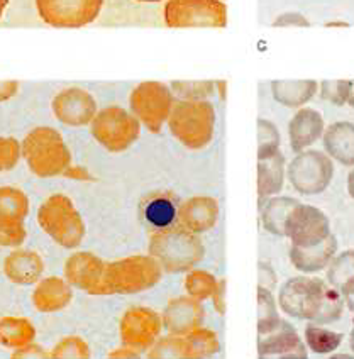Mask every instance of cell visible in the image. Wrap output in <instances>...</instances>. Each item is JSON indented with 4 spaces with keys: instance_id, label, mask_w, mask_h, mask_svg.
Masks as SVG:
<instances>
[{
    "instance_id": "cell-1",
    "label": "cell",
    "mask_w": 354,
    "mask_h": 359,
    "mask_svg": "<svg viewBox=\"0 0 354 359\" xmlns=\"http://www.w3.org/2000/svg\"><path fill=\"white\" fill-rule=\"evenodd\" d=\"M280 309L294 319L312 324H332L344 312V300L339 290L329 287L324 280L295 276L285 281L278 293Z\"/></svg>"
},
{
    "instance_id": "cell-2",
    "label": "cell",
    "mask_w": 354,
    "mask_h": 359,
    "mask_svg": "<svg viewBox=\"0 0 354 359\" xmlns=\"http://www.w3.org/2000/svg\"><path fill=\"white\" fill-rule=\"evenodd\" d=\"M205 248L200 238L182 226L156 231L149 239V256L168 273L190 271L203 259Z\"/></svg>"
},
{
    "instance_id": "cell-3",
    "label": "cell",
    "mask_w": 354,
    "mask_h": 359,
    "mask_svg": "<svg viewBox=\"0 0 354 359\" xmlns=\"http://www.w3.org/2000/svg\"><path fill=\"white\" fill-rule=\"evenodd\" d=\"M20 148H22V156L29 170L41 178L58 177L70 168V149L56 129H32L22 141Z\"/></svg>"
},
{
    "instance_id": "cell-4",
    "label": "cell",
    "mask_w": 354,
    "mask_h": 359,
    "mask_svg": "<svg viewBox=\"0 0 354 359\" xmlns=\"http://www.w3.org/2000/svg\"><path fill=\"white\" fill-rule=\"evenodd\" d=\"M170 130L189 149H202L212 141L215 109L207 100H180L168 117Z\"/></svg>"
},
{
    "instance_id": "cell-5",
    "label": "cell",
    "mask_w": 354,
    "mask_h": 359,
    "mask_svg": "<svg viewBox=\"0 0 354 359\" xmlns=\"http://www.w3.org/2000/svg\"><path fill=\"white\" fill-rule=\"evenodd\" d=\"M41 229L60 246L73 250L79 248L85 238V224L80 212L67 195H51L38 210Z\"/></svg>"
},
{
    "instance_id": "cell-6",
    "label": "cell",
    "mask_w": 354,
    "mask_h": 359,
    "mask_svg": "<svg viewBox=\"0 0 354 359\" xmlns=\"http://www.w3.org/2000/svg\"><path fill=\"white\" fill-rule=\"evenodd\" d=\"M163 268L153 256H129L105 264V293H139L161 280Z\"/></svg>"
},
{
    "instance_id": "cell-7",
    "label": "cell",
    "mask_w": 354,
    "mask_h": 359,
    "mask_svg": "<svg viewBox=\"0 0 354 359\" xmlns=\"http://www.w3.org/2000/svg\"><path fill=\"white\" fill-rule=\"evenodd\" d=\"M92 136L112 153L131 148L139 137L141 124L131 112L122 107H107L95 114L90 122Z\"/></svg>"
},
{
    "instance_id": "cell-8",
    "label": "cell",
    "mask_w": 354,
    "mask_h": 359,
    "mask_svg": "<svg viewBox=\"0 0 354 359\" xmlns=\"http://www.w3.org/2000/svg\"><path fill=\"white\" fill-rule=\"evenodd\" d=\"M292 187L302 195H319L334 177L332 160L322 151L305 149L297 153L287 170Z\"/></svg>"
},
{
    "instance_id": "cell-9",
    "label": "cell",
    "mask_w": 354,
    "mask_h": 359,
    "mask_svg": "<svg viewBox=\"0 0 354 359\" xmlns=\"http://www.w3.org/2000/svg\"><path fill=\"white\" fill-rule=\"evenodd\" d=\"M132 116L151 133H160L173 109V92L161 81H142L131 93Z\"/></svg>"
},
{
    "instance_id": "cell-10",
    "label": "cell",
    "mask_w": 354,
    "mask_h": 359,
    "mask_svg": "<svg viewBox=\"0 0 354 359\" xmlns=\"http://www.w3.org/2000/svg\"><path fill=\"white\" fill-rule=\"evenodd\" d=\"M165 22L168 27H226L227 7L221 0H168Z\"/></svg>"
},
{
    "instance_id": "cell-11",
    "label": "cell",
    "mask_w": 354,
    "mask_h": 359,
    "mask_svg": "<svg viewBox=\"0 0 354 359\" xmlns=\"http://www.w3.org/2000/svg\"><path fill=\"white\" fill-rule=\"evenodd\" d=\"M104 0H36L39 18L53 27H83L99 18Z\"/></svg>"
},
{
    "instance_id": "cell-12",
    "label": "cell",
    "mask_w": 354,
    "mask_h": 359,
    "mask_svg": "<svg viewBox=\"0 0 354 359\" xmlns=\"http://www.w3.org/2000/svg\"><path fill=\"white\" fill-rule=\"evenodd\" d=\"M29 214V198L15 187H0V246L18 248L26 239L24 220Z\"/></svg>"
},
{
    "instance_id": "cell-13",
    "label": "cell",
    "mask_w": 354,
    "mask_h": 359,
    "mask_svg": "<svg viewBox=\"0 0 354 359\" xmlns=\"http://www.w3.org/2000/svg\"><path fill=\"white\" fill-rule=\"evenodd\" d=\"M163 319L148 307H132L122 316L121 341L137 353H144L160 339Z\"/></svg>"
},
{
    "instance_id": "cell-14",
    "label": "cell",
    "mask_w": 354,
    "mask_h": 359,
    "mask_svg": "<svg viewBox=\"0 0 354 359\" xmlns=\"http://www.w3.org/2000/svg\"><path fill=\"white\" fill-rule=\"evenodd\" d=\"M331 224L322 210L300 203L288 226V238L294 248H311L320 244L331 236Z\"/></svg>"
},
{
    "instance_id": "cell-15",
    "label": "cell",
    "mask_w": 354,
    "mask_h": 359,
    "mask_svg": "<svg viewBox=\"0 0 354 359\" xmlns=\"http://www.w3.org/2000/svg\"><path fill=\"white\" fill-rule=\"evenodd\" d=\"M258 358L308 359V353L294 325L287 320H280V324L270 332L258 336Z\"/></svg>"
},
{
    "instance_id": "cell-16",
    "label": "cell",
    "mask_w": 354,
    "mask_h": 359,
    "mask_svg": "<svg viewBox=\"0 0 354 359\" xmlns=\"http://www.w3.org/2000/svg\"><path fill=\"white\" fill-rule=\"evenodd\" d=\"M53 114L60 122L80 128L90 124L97 114V102L87 90L64 88L53 99Z\"/></svg>"
},
{
    "instance_id": "cell-17",
    "label": "cell",
    "mask_w": 354,
    "mask_h": 359,
    "mask_svg": "<svg viewBox=\"0 0 354 359\" xmlns=\"http://www.w3.org/2000/svg\"><path fill=\"white\" fill-rule=\"evenodd\" d=\"M105 264L107 263H104L99 256L92 255V252H75L64 264V276L73 287L85 290L88 293H105Z\"/></svg>"
},
{
    "instance_id": "cell-18",
    "label": "cell",
    "mask_w": 354,
    "mask_h": 359,
    "mask_svg": "<svg viewBox=\"0 0 354 359\" xmlns=\"http://www.w3.org/2000/svg\"><path fill=\"white\" fill-rule=\"evenodd\" d=\"M205 310L200 300L192 297H178L166 305L163 312V327L168 330L172 336H185L192 330L202 327Z\"/></svg>"
},
{
    "instance_id": "cell-19",
    "label": "cell",
    "mask_w": 354,
    "mask_h": 359,
    "mask_svg": "<svg viewBox=\"0 0 354 359\" xmlns=\"http://www.w3.org/2000/svg\"><path fill=\"white\" fill-rule=\"evenodd\" d=\"M219 220V203L212 197H192L178 209V222L183 229L200 234L210 231Z\"/></svg>"
},
{
    "instance_id": "cell-20",
    "label": "cell",
    "mask_w": 354,
    "mask_h": 359,
    "mask_svg": "<svg viewBox=\"0 0 354 359\" xmlns=\"http://www.w3.org/2000/svg\"><path fill=\"white\" fill-rule=\"evenodd\" d=\"M325 130L324 117L319 110L305 107L292 117L288 124V136H290V146L295 153L305 151L308 146L319 141Z\"/></svg>"
},
{
    "instance_id": "cell-21",
    "label": "cell",
    "mask_w": 354,
    "mask_h": 359,
    "mask_svg": "<svg viewBox=\"0 0 354 359\" xmlns=\"http://www.w3.org/2000/svg\"><path fill=\"white\" fill-rule=\"evenodd\" d=\"M44 271L43 258L31 250H15L4 261V273L12 283H38Z\"/></svg>"
},
{
    "instance_id": "cell-22",
    "label": "cell",
    "mask_w": 354,
    "mask_h": 359,
    "mask_svg": "<svg viewBox=\"0 0 354 359\" xmlns=\"http://www.w3.org/2000/svg\"><path fill=\"white\" fill-rule=\"evenodd\" d=\"M300 202L294 197H270L259 203L264 229L278 238H288V226Z\"/></svg>"
},
{
    "instance_id": "cell-23",
    "label": "cell",
    "mask_w": 354,
    "mask_h": 359,
    "mask_svg": "<svg viewBox=\"0 0 354 359\" xmlns=\"http://www.w3.org/2000/svg\"><path fill=\"white\" fill-rule=\"evenodd\" d=\"M285 183V156L280 149L258 154V197H275Z\"/></svg>"
},
{
    "instance_id": "cell-24",
    "label": "cell",
    "mask_w": 354,
    "mask_h": 359,
    "mask_svg": "<svg viewBox=\"0 0 354 359\" xmlns=\"http://www.w3.org/2000/svg\"><path fill=\"white\" fill-rule=\"evenodd\" d=\"M324 148L329 158L344 166H354V124L339 121L324 130Z\"/></svg>"
},
{
    "instance_id": "cell-25",
    "label": "cell",
    "mask_w": 354,
    "mask_h": 359,
    "mask_svg": "<svg viewBox=\"0 0 354 359\" xmlns=\"http://www.w3.org/2000/svg\"><path fill=\"white\" fill-rule=\"evenodd\" d=\"M337 252V239L334 234L320 244L311 248H290V259L294 266L302 273H319L329 266Z\"/></svg>"
},
{
    "instance_id": "cell-26",
    "label": "cell",
    "mask_w": 354,
    "mask_h": 359,
    "mask_svg": "<svg viewBox=\"0 0 354 359\" xmlns=\"http://www.w3.org/2000/svg\"><path fill=\"white\" fill-rule=\"evenodd\" d=\"M72 302V287L67 280L58 276L39 280L32 293V304L39 312H58Z\"/></svg>"
},
{
    "instance_id": "cell-27",
    "label": "cell",
    "mask_w": 354,
    "mask_h": 359,
    "mask_svg": "<svg viewBox=\"0 0 354 359\" xmlns=\"http://www.w3.org/2000/svg\"><path fill=\"white\" fill-rule=\"evenodd\" d=\"M317 87L315 80H275L271 81V93L278 104L297 109L314 99Z\"/></svg>"
},
{
    "instance_id": "cell-28",
    "label": "cell",
    "mask_w": 354,
    "mask_h": 359,
    "mask_svg": "<svg viewBox=\"0 0 354 359\" xmlns=\"http://www.w3.org/2000/svg\"><path fill=\"white\" fill-rule=\"evenodd\" d=\"M221 349L217 334L210 329L198 327L182 336L183 359H209Z\"/></svg>"
},
{
    "instance_id": "cell-29",
    "label": "cell",
    "mask_w": 354,
    "mask_h": 359,
    "mask_svg": "<svg viewBox=\"0 0 354 359\" xmlns=\"http://www.w3.org/2000/svg\"><path fill=\"white\" fill-rule=\"evenodd\" d=\"M36 329L24 317H4L0 319V344L4 348L19 349L34 342Z\"/></svg>"
},
{
    "instance_id": "cell-30",
    "label": "cell",
    "mask_w": 354,
    "mask_h": 359,
    "mask_svg": "<svg viewBox=\"0 0 354 359\" xmlns=\"http://www.w3.org/2000/svg\"><path fill=\"white\" fill-rule=\"evenodd\" d=\"M343 342V334L325 329L324 325L308 324L305 327V346L315 354H331Z\"/></svg>"
},
{
    "instance_id": "cell-31",
    "label": "cell",
    "mask_w": 354,
    "mask_h": 359,
    "mask_svg": "<svg viewBox=\"0 0 354 359\" xmlns=\"http://www.w3.org/2000/svg\"><path fill=\"white\" fill-rule=\"evenodd\" d=\"M144 217L158 231L166 229L178 219V209L168 197H154L146 203Z\"/></svg>"
},
{
    "instance_id": "cell-32",
    "label": "cell",
    "mask_w": 354,
    "mask_h": 359,
    "mask_svg": "<svg viewBox=\"0 0 354 359\" xmlns=\"http://www.w3.org/2000/svg\"><path fill=\"white\" fill-rule=\"evenodd\" d=\"M256 299H258V325H256V329H258V336H263V334L275 329L282 319H280L275 297L270 290L258 287Z\"/></svg>"
},
{
    "instance_id": "cell-33",
    "label": "cell",
    "mask_w": 354,
    "mask_h": 359,
    "mask_svg": "<svg viewBox=\"0 0 354 359\" xmlns=\"http://www.w3.org/2000/svg\"><path fill=\"white\" fill-rule=\"evenodd\" d=\"M217 283L219 280L215 278L212 273L203 271V269H190L185 278V290L189 292V297L202 302L212 299Z\"/></svg>"
},
{
    "instance_id": "cell-34",
    "label": "cell",
    "mask_w": 354,
    "mask_h": 359,
    "mask_svg": "<svg viewBox=\"0 0 354 359\" xmlns=\"http://www.w3.org/2000/svg\"><path fill=\"white\" fill-rule=\"evenodd\" d=\"M354 278V250L336 255L327 266V285L339 290L346 281Z\"/></svg>"
},
{
    "instance_id": "cell-35",
    "label": "cell",
    "mask_w": 354,
    "mask_h": 359,
    "mask_svg": "<svg viewBox=\"0 0 354 359\" xmlns=\"http://www.w3.org/2000/svg\"><path fill=\"white\" fill-rule=\"evenodd\" d=\"M50 359H90V348L79 336L64 337L53 348Z\"/></svg>"
},
{
    "instance_id": "cell-36",
    "label": "cell",
    "mask_w": 354,
    "mask_h": 359,
    "mask_svg": "<svg viewBox=\"0 0 354 359\" xmlns=\"http://www.w3.org/2000/svg\"><path fill=\"white\" fill-rule=\"evenodd\" d=\"M148 359H183L182 336L160 337L148 351Z\"/></svg>"
},
{
    "instance_id": "cell-37",
    "label": "cell",
    "mask_w": 354,
    "mask_h": 359,
    "mask_svg": "<svg viewBox=\"0 0 354 359\" xmlns=\"http://www.w3.org/2000/svg\"><path fill=\"white\" fill-rule=\"evenodd\" d=\"M353 80H325L320 83V93L322 99L329 100L334 105L348 104L349 92H351Z\"/></svg>"
},
{
    "instance_id": "cell-38",
    "label": "cell",
    "mask_w": 354,
    "mask_h": 359,
    "mask_svg": "<svg viewBox=\"0 0 354 359\" xmlns=\"http://www.w3.org/2000/svg\"><path fill=\"white\" fill-rule=\"evenodd\" d=\"M256 128H258V154L280 149V133L273 122L258 119Z\"/></svg>"
},
{
    "instance_id": "cell-39",
    "label": "cell",
    "mask_w": 354,
    "mask_h": 359,
    "mask_svg": "<svg viewBox=\"0 0 354 359\" xmlns=\"http://www.w3.org/2000/svg\"><path fill=\"white\" fill-rule=\"evenodd\" d=\"M178 95L183 97V100H203V97L212 95L214 83L212 81H178L173 85Z\"/></svg>"
},
{
    "instance_id": "cell-40",
    "label": "cell",
    "mask_w": 354,
    "mask_h": 359,
    "mask_svg": "<svg viewBox=\"0 0 354 359\" xmlns=\"http://www.w3.org/2000/svg\"><path fill=\"white\" fill-rule=\"evenodd\" d=\"M22 148L14 137H0V171H11L19 163Z\"/></svg>"
},
{
    "instance_id": "cell-41",
    "label": "cell",
    "mask_w": 354,
    "mask_h": 359,
    "mask_svg": "<svg viewBox=\"0 0 354 359\" xmlns=\"http://www.w3.org/2000/svg\"><path fill=\"white\" fill-rule=\"evenodd\" d=\"M12 359H50V353H46L41 346L31 342V344L24 346V348L15 349L14 354H12Z\"/></svg>"
},
{
    "instance_id": "cell-42",
    "label": "cell",
    "mask_w": 354,
    "mask_h": 359,
    "mask_svg": "<svg viewBox=\"0 0 354 359\" xmlns=\"http://www.w3.org/2000/svg\"><path fill=\"white\" fill-rule=\"evenodd\" d=\"M273 26L280 27V26H302L307 27L308 20L304 18L302 14H297V12H287V14H282L278 19L275 20Z\"/></svg>"
},
{
    "instance_id": "cell-43",
    "label": "cell",
    "mask_w": 354,
    "mask_h": 359,
    "mask_svg": "<svg viewBox=\"0 0 354 359\" xmlns=\"http://www.w3.org/2000/svg\"><path fill=\"white\" fill-rule=\"evenodd\" d=\"M276 283V276L275 271L268 266L266 263H259V285L258 287L263 288H273V285Z\"/></svg>"
},
{
    "instance_id": "cell-44",
    "label": "cell",
    "mask_w": 354,
    "mask_h": 359,
    "mask_svg": "<svg viewBox=\"0 0 354 359\" xmlns=\"http://www.w3.org/2000/svg\"><path fill=\"white\" fill-rule=\"evenodd\" d=\"M214 307L219 313L226 312V280H219L217 288H215L214 295Z\"/></svg>"
},
{
    "instance_id": "cell-45",
    "label": "cell",
    "mask_w": 354,
    "mask_h": 359,
    "mask_svg": "<svg viewBox=\"0 0 354 359\" xmlns=\"http://www.w3.org/2000/svg\"><path fill=\"white\" fill-rule=\"evenodd\" d=\"M339 293L343 295L344 305L354 313V278L346 281L343 287L339 288Z\"/></svg>"
},
{
    "instance_id": "cell-46",
    "label": "cell",
    "mask_w": 354,
    "mask_h": 359,
    "mask_svg": "<svg viewBox=\"0 0 354 359\" xmlns=\"http://www.w3.org/2000/svg\"><path fill=\"white\" fill-rule=\"evenodd\" d=\"M19 90V83L14 80H7V81H0V102H6L12 99V97L18 93Z\"/></svg>"
},
{
    "instance_id": "cell-47",
    "label": "cell",
    "mask_w": 354,
    "mask_h": 359,
    "mask_svg": "<svg viewBox=\"0 0 354 359\" xmlns=\"http://www.w3.org/2000/svg\"><path fill=\"white\" fill-rule=\"evenodd\" d=\"M139 358H141V353L128 348V346H121V348L111 351L107 356V359H139Z\"/></svg>"
},
{
    "instance_id": "cell-48",
    "label": "cell",
    "mask_w": 354,
    "mask_h": 359,
    "mask_svg": "<svg viewBox=\"0 0 354 359\" xmlns=\"http://www.w3.org/2000/svg\"><path fill=\"white\" fill-rule=\"evenodd\" d=\"M348 191H349V195H351L353 200H354V170L348 175Z\"/></svg>"
},
{
    "instance_id": "cell-49",
    "label": "cell",
    "mask_w": 354,
    "mask_h": 359,
    "mask_svg": "<svg viewBox=\"0 0 354 359\" xmlns=\"http://www.w3.org/2000/svg\"><path fill=\"white\" fill-rule=\"evenodd\" d=\"M348 104L354 107V80H353V85H351V92H349V99H348Z\"/></svg>"
},
{
    "instance_id": "cell-50",
    "label": "cell",
    "mask_w": 354,
    "mask_h": 359,
    "mask_svg": "<svg viewBox=\"0 0 354 359\" xmlns=\"http://www.w3.org/2000/svg\"><path fill=\"white\" fill-rule=\"evenodd\" d=\"M7 4H9V0H0V19H2V15H4V11H6Z\"/></svg>"
},
{
    "instance_id": "cell-51",
    "label": "cell",
    "mask_w": 354,
    "mask_h": 359,
    "mask_svg": "<svg viewBox=\"0 0 354 359\" xmlns=\"http://www.w3.org/2000/svg\"><path fill=\"white\" fill-rule=\"evenodd\" d=\"M331 359H354V356H348V354H334Z\"/></svg>"
},
{
    "instance_id": "cell-52",
    "label": "cell",
    "mask_w": 354,
    "mask_h": 359,
    "mask_svg": "<svg viewBox=\"0 0 354 359\" xmlns=\"http://www.w3.org/2000/svg\"><path fill=\"white\" fill-rule=\"evenodd\" d=\"M349 342H351V349H353V354H354V327L351 330V336H349Z\"/></svg>"
},
{
    "instance_id": "cell-53",
    "label": "cell",
    "mask_w": 354,
    "mask_h": 359,
    "mask_svg": "<svg viewBox=\"0 0 354 359\" xmlns=\"http://www.w3.org/2000/svg\"><path fill=\"white\" fill-rule=\"evenodd\" d=\"M137 2H161V0H137Z\"/></svg>"
}]
</instances>
